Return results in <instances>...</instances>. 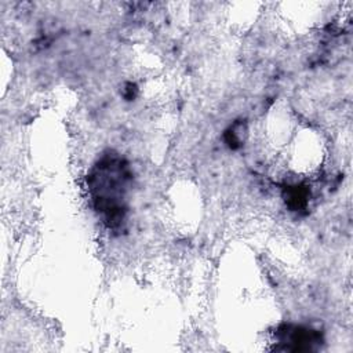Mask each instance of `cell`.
<instances>
[{
	"instance_id": "cell-1",
	"label": "cell",
	"mask_w": 353,
	"mask_h": 353,
	"mask_svg": "<svg viewBox=\"0 0 353 353\" xmlns=\"http://www.w3.org/2000/svg\"><path fill=\"white\" fill-rule=\"evenodd\" d=\"M125 171L121 163L110 161L99 167L95 182L101 183L94 188L95 201L99 211L108 215L109 221L121 218L124 211V193H125Z\"/></svg>"
}]
</instances>
